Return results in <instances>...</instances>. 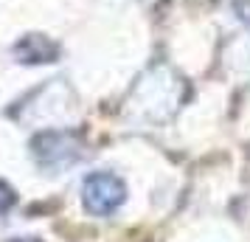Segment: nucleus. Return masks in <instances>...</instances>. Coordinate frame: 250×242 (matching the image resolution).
Listing matches in <instances>:
<instances>
[{
  "instance_id": "nucleus-1",
  "label": "nucleus",
  "mask_w": 250,
  "mask_h": 242,
  "mask_svg": "<svg viewBox=\"0 0 250 242\" xmlns=\"http://www.w3.org/2000/svg\"><path fill=\"white\" fill-rule=\"evenodd\" d=\"M82 197H84V208L93 217H110L126 200V186L121 183V177L110 172H93L82 186Z\"/></svg>"
},
{
  "instance_id": "nucleus-2",
  "label": "nucleus",
  "mask_w": 250,
  "mask_h": 242,
  "mask_svg": "<svg viewBox=\"0 0 250 242\" xmlns=\"http://www.w3.org/2000/svg\"><path fill=\"white\" fill-rule=\"evenodd\" d=\"M14 51H17V57L23 62H54V57H57V45L40 34L23 37Z\"/></svg>"
},
{
  "instance_id": "nucleus-3",
  "label": "nucleus",
  "mask_w": 250,
  "mask_h": 242,
  "mask_svg": "<svg viewBox=\"0 0 250 242\" xmlns=\"http://www.w3.org/2000/svg\"><path fill=\"white\" fill-rule=\"evenodd\" d=\"M12 206H14V192L0 180V214H6Z\"/></svg>"
},
{
  "instance_id": "nucleus-4",
  "label": "nucleus",
  "mask_w": 250,
  "mask_h": 242,
  "mask_svg": "<svg viewBox=\"0 0 250 242\" xmlns=\"http://www.w3.org/2000/svg\"><path fill=\"white\" fill-rule=\"evenodd\" d=\"M9 242H40V240H34V237H23V240H9Z\"/></svg>"
}]
</instances>
